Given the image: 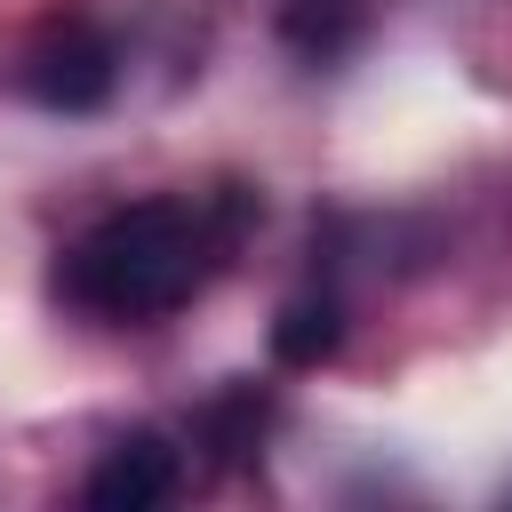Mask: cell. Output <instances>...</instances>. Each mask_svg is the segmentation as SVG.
<instances>
[{
    "instance_id": "1",
    "label": "cell",
    "mask_w": 512,
    "mask_h": 512,
    "mask_svg": "<svg viewBox=\"0 0 512 512\" xmlns=\"http://www.w3.org/2000/svg\"><path fill=\"white\" fill-rule=\"evenodd\" d=\"M248 224H256V192H240V184L128 200V208L96 216L56 256V296L72 312H88V320H112V328L168 320L232 264Z\"/></svg>"
},
{
    "instance_id": "2",
    "label": "cell",
    "mask_w": 512,
    "mask_h": 512,
    "mask_svg": "<svg viewBox=\"0 0 512 512\" xmlns=\"http://www.w3.org/2000/svg\"><path fill=\"white\" fill-rule=\"evenodd\" d=\"M120 80V48L88 16H48L24 40V96L40 112H96Z\"/></svg>"
},
{
    "instance_id": "3",
    "label": "cell",
    "mask_w": 512,
    "mask_h": 512,
    "mask_svg": "<svg viewBox=\"0 0 512 512\" xmlns=\"http://www.w3.org/2000/svg\"><path fill=\"white\" fill-rule=\"evenodd\" d=\"M176 480H184V456H176L160 432H120V440L88 464L80 496H88L96 512H152V504L176 496Z\"/></svg>"
},
{
    "instance_id": "4",
    "label": "cell",
    "mask_w": 512,
    "mask_h": 512,
    "mask_svg": "<svg viewBox=\"0 0 512 512\" xmlns=\"http://www.w3.org/2000/svg\"><path fill=\"white\" fill-rule=\"evenodd\" d=\"M336 336H344L336 296H288L280 320H272V352H280L288 368H320V360L336 352Z\"/></svg>"
},
{
    "instance_id": "5",
    "label": "cell",
    "mask_w": 512,
    "mask_h": 512,
    "mask_svg": "<svg viewBox=\"0 0 512 512\" xmlns=\"http://www.w3.org/2000/svg\"><path fill=\"white\" fill-rule=\"evenodd\" d=\"M192 432L216 448V464H240V456L256 448V432H264V400H256V384H232V392H216V400L192 416Z\"/></svg>"
},
{
    "instance_id": "6",
    "label": "cell",
    "mask_w": 512,
    "mask_h": 512,
    "mask_svg": "<svg viewBox=\"0 0 512 512\" xmlns=\"http://www.w3.org/2000/svg\"><path fill=\"white\" fill-rule=\"evenodd\" d=\"M288 40L304 56H336L352 40V0H296L288 8Z\"/></svg>"
}]
</instances>
